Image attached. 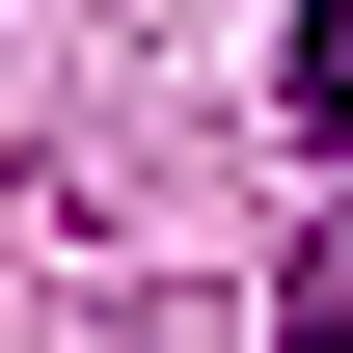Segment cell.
I'll return each mask as SVG.
<instances>
[{
  "label": "cell",
  "instance_id": "obj_1",
  "mask_svg": "<svg viewBox=\"0 0 353 353\" xmlns=\"http://www.w3.org/2000/svg\"><path fill=\"white\" fill-rule=\"evenodd\" d=\"M272 82H299V109H326V136H353V0H326V28H299V54H272Z\"/></svg>",
  "mask_w": 353,
  "mask_h": 353
},
{
  "label": "cell",
  "instance_id": "obj_2",
  "mask_svg": "<svg viewBox=\"0 0 353 353\" xmlns=\"http://www.w3.org/2000/svg\"><path fill=\"white\" fill-rule=\"evenodd\" d=\"M299 353H353V218H326V245H299Z\"/></svg>",
  "mask_w": 353,
  "mask_h": 353
}]
</instances>
